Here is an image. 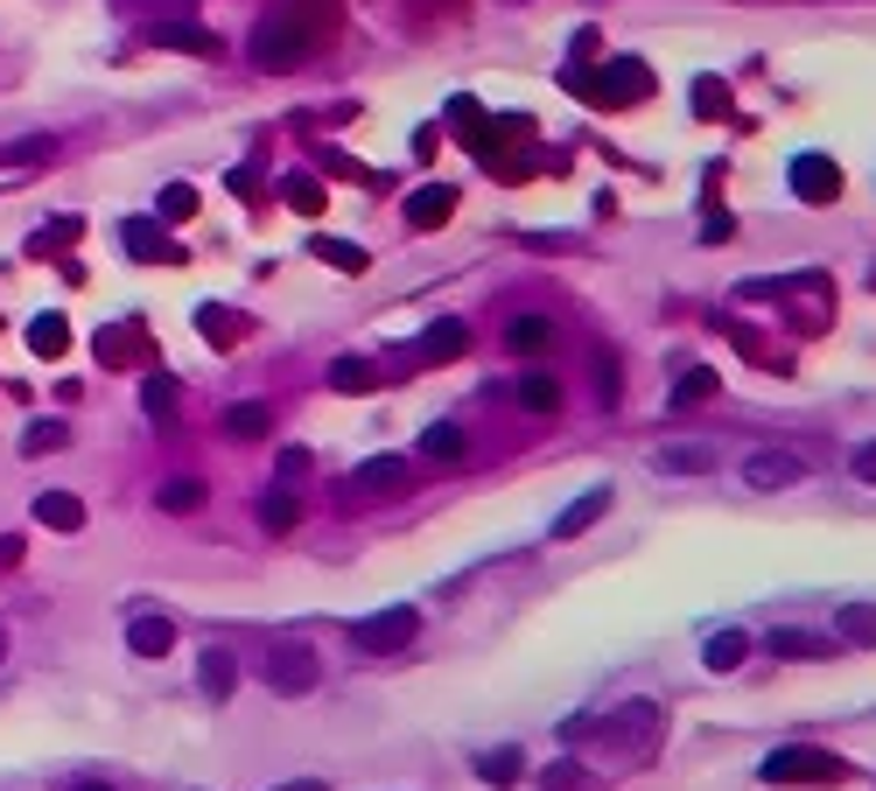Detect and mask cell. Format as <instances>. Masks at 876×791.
<instances>
[{
	"label": "cell",
	"instance_id": "1",
	"mask_svg": "<svg viewBox=\"0 0 876 791\" xmlns=\"http://www.w3.org/2000/svg\"><path fill=\"white\" fill-rule=\"evenodd\" d=\"M330 29V0H288L253 29V64L260 70H295L316 50V35Z\"/></svg>",
	"mask_w": 876,
	"mask_h": 791
},
{
	"label": "cell",
	"instance_id": "2",
	"mask_svg": "<svg viewBox=\"0 0 876 791\" xmlns=\"http://www.w3.org/2000/svg\"><path fill=\"white\" fill-rule=\"evenodd\" d=\"M757 778H765V784H842V778H848V763L834 757V749L792 743V749H771Z\"/></svg>",
	"mask_w": 876,
	"mask_h": 791
},
{
	"label": "cell",
	"instance_id": "3",
	"mask_svg": "<svg viewBox=\"0 0 876 791\" xmlns=\"http://www.w3.org/2000/svg\"><path fill=\"white\" fill-rule=\"evenodd\" d=\"M576 85H589V77H576ZM589 91H596L603 106H638V99H653V70H645L638 56H611Z\"/></svg>",
	"mask_w": 876,
	"mask_h": 791
},
{
	"label": "cell",
	"instance_id": "4",
	"mask_svg": "<svg viewBox=\"0 0 876 791\" xmlns=\"http://www.w3.org/2000/svg\"><path fill=\"white\" fill-rule=\"evenodd\" d=\"M414 630H421L414 609H379V616H358L351 624V645L358 651H399V645H414Z\"/></svg>",
	"mask_w": 876,
	"mask_h": 791
},
{
	"label": "cell",
	"instance_id": "5",
	"mask_svg": "<svg viewBox=\"0 0 876 791\" xmlns=\"http://www.w3.org/2000/svg\"><path fill=\"white\" fill-rule=\"evenodd\" d=\"M274 693H309L316 686V651L309 645H281V651H266V672H260Z\"/></svg>",
	"mask_w": 876,
	"mask_h": 791
},
{
	"label": "cell",
	"instance_id": "6",
	"mask_svg": "<svg viewBox=\"0 0 876 791\" xmlns=\"http://www.w3.org/2000/svg\"><path fill=\"white\" fill-rule=\"evenodd\" d=\"M792 197L799 204H834L842 197V168H834L828 154H799L792 162Z\"/></svg>",
	"mask_w": 876,
	"mask_h": 791
},
{
	"label": "cell",
	"instance_id": "7",
	"mask_svg": "<svg viewBox=\"0 0 876 791\" xmlns=\"http://www.w3.org/2000/svg\"><path fill=\"white\" fill-rule=\"evenodd\" d=\"M603 512H611V484H596V491H582L576 497V505H568L561 518H555V526H547V539H582L589 526H596V518Z\"/></svg>",
	"mask_w": 876,
	"mask_h": 791
},
{
	"label": "cell",
	"instance_id": "8",
	"mask_svg": "<svg viewBox=\"0 0 876 791\" xmlns=\"http://www.w3.org/2000/svg\"><path fill=\"white\" fill-rule=\"evenodd\" d=\"M463 351H470V330H463L456 316L428 322V330H421V343H414V358H421V364H449V358H463Z\"/></svg>",
	"mask_w": 876,
	"mask_h": 791
},
{
	"label": "cell",
	"instance_id": "9",
	"mask_svg": "<svg viewBox=\"0 0 876 791\" xmlns=\"http://www.w3.org/2000/svg\"><path fill=\"white\" fill-rule=\"evenodd\" d=\"M127 645L141 651V659H162V651L176 645V624H168L162 609H141V616H133V624H127Z\"/></svg>",
	"mask_w": 876,
	"mask_h": 791
},
{
	"label": "cell",
	"instance_id": "10",
	"mask_svg": "<svg viewBox=\"0 0 876 791\" xmlns=\"http://www.w3.org/2000/svg\"><path fill=\"white\" fill-rule=\"evenodd\" d=\"M29 512H35V526H56V532H85V505L70 491H43V497H29Z\"/></svg>",
	"mask_w": 876,
	"mask_h": 791
},
{
	"label": "cell",
	"instance_id": "11",
	"mask_svg": "<svg viewBox=\"0 0 876 791\" xmlns=\"http://www.w3.org/2000/svg\"><path fill=\"white\" fill-rule=\"evenodd\" d=\"M442 218H456V189L449 183H428V189H414V197H407V224L435 231Z\"/></svg>",
	"mask_w": 876,
	"mask_h": 791
},
{
	"label": "cell",
	"instance_id": "12",
	"mask_svg": "<svg viewBox=\"0 0 876 791\" xmlns=\"http://www.w3.org/2000/svg\"><path fill=\"white\" fill-rule=\"evenodd\" d=\"M765 651H771V659H828V651H834V638H821V630H771V638H765Z\"/></svg>",
	"mask_w": 876,
	"mask_h": 791
},
{
	"label": "cell",
	"instance_id": "13",
	"mask_svg": "<svg viewBox=\"0 0 876 791\" xmlns=\"http://www.w3.org/2000/svg\"><path fill=\"white\" fill-rule=\"evenodd\" d=\"M505 343H512V351H519V358H547V351H555V343H561V330H555V322H547V316H519V322H512V330H505Z\"/></svg>",
	"mask_w": 876,
	"mask_h": 791
},
{
	"label": "cell",
	"instance_id": "14",
	"mask_svg": "<svg viewBox=\"0 0 876 791\" xmlns=\"http://www.w3.org/2000/svg\"><path fill=\"white\" fill-rule=\"evenodd\" d=\"M379 491H407V462L379 455V462H365V470L351 476V497H379Z\"/></svg>",
	"mask_w": 876,
	"mask_h": 791
},
{
	"label": "cell",
	"instance_id": "15",
	"mask_svg": "<svg viewBox=\"0 0 876 791\" xmlns=\"http://www.w3.org/2000/svg\"><path fill=\"white\" fill-rule=\"evenodd\" d=\"M155 50H183V56H218V35H211V29H189V22H162V29H155Z\"/></svg>",
	"mask_w": 876,
	"mask_h": 791
},
{
	"label": "cell",
	"instance_id": "16",
	"mask_svg": "<svg viewBox=\"0 0 876 791\" xmlns=\"http://www.w3.org/2000/svg\"><path fill=\"white\" fill-rule=\"evenodd\" d=\"M744 476H751V491H786V484H799V462L792 455H751Z\"/></svg>",
	"mask_w": 876,
	"mask_h": 791
},
{
	"label": "cell",
	"instance_id": "17",
	"mask_svg": "<svg viewBox=\"0 0 876 791\" xmlns=\"http://www.w3.org/2000/svg\"><path fill=\"white\" fill-rule=\"evenodd\" d=\"M225 435H239V441H266V435H274V414H266L260 399H239V407H225Z\"/></svg>",
	"mask_w": 876,
	"mask_h": 791
},
{
	"label": "cell",
	"instance_id": "18",
	"mask_svg": "<svg viewBox=\"0 0 876 791\" xmlns=\"http://www.w3.org/2000/svg\"><path fill=\"white\" fill-rule=\"evenodd\" d=\"M701 659H709V672H736L751 659V638H744V630H715V638L701 645Z\"/></svg>",
	"mask_w": 876,
	"mask_h": 791
},
{
	"label": "cell",
	"instance_id": "19",
	"mask_svg": "<svg viewBox=\"0 0 876 791\" xmlns=\"http://www.w3.org/2000/svg\"><path fill=\"white\" fill-rule=\"evenodd\" d=\"M478 778H484V784H519V778H526V757H519L512 743H505V749H484V757H478Z\"/></svg>",
	"mask_w": 876,
	"mask_h": 791
},
{
	"label": "cell",
	"instance_id": "20",
	"mask_svg": "<svg viewBox=\"0 0 876 791\" xmlns=\"http://www.w3.org/2000/svg\"><path fill=\"white\" fill-rule=\"evenodd\" d=\"M519 407H526V414H561V385H555V372L519 378Z\"/></svg>",
	"mask_w": 876,
	"mask_h": 791
},
{
	"label": "cell",
	"instance_id": "21",
	"mask_svg": "<svg viewBox=\"0 0 876 791\" xmlns=\"http://www.w3.org/2000/svg\"><path fill=\"white\" fill-rule=\"evenodd\" d=\"M295 518H302V505H295V491H288V484L260 497V526H266V532H295Z\"/></svg>",
	"mask_w": 876,
	"mask_h": 791
},
{
	"label": "cell",
	"instance_id": "22",
	"mask_svg": "<svg viewBox=\"0 0 876 791\" xmlns=\"http://www.w3.org/2000/svg\"><path fill=\"white\" fill-rule=\"evenodd\" d=\"M232 651H204L197 659V680H204V693H211V701H225V693H232Z\"/></svg>",
	"mask_w": 876,
	"mask_h": 791
},
{
	"label": "cell",
	"instance_id": "23",
	"mask_svg": "<svg viewBox=\"0 0 876 791\" xmlns=\"http://www.w3.org/2000/svg\"><path fill=\"white\" fill-rule=\"evenodd\" d=\"M330 385H337V393H372V385H379V364H365V358H337V364H330Z\"/></svg>",
	"mask_w": 876,
	"mask_h": 791
},
{
	"label": "cell",
	"instance_id": "24",
	"mask_svg": "<svg viewBox=\"0 0 876 791\" xmlns=\"http://www.w3.org/2000/svg\"><path fill=\"white\" fill-rule=\"evenodd\" d=\"M155 505L183 518V512H197V505H204V484H197V476H168V484L155 491Z\"/></svg>",
	"mask_w": 876,
	"mask_h": 791
},
{
	"label": "cell",
	"instance_id": "25",
	"mask_svg": "<svg viewBox=\"0 0 876 791\" xmlns=\"http://www.w3.org/2000/svg\"><path fill=\"white\" fill-rule=\"evenodd\" d=\"M421 455L442 462V470H449V462H463V428H449V420H442V428H428L421 435Z\"/></svg>",
	"mask_w": 876,
	"mask_h": 791
},
{
	"label": "cell",
	"instance_id": "26",
	"mask_svg": "<svg viewBox=\"0 0 876 791\" xmlns=\"http://www.w3.org/2000/svg\"><path fill=\"white\" fill-rule=\"evenodd\" d=\"M722 393V378L709 372V364H694V372H680V393H674V407H701V399H715Z\"/></svg>",
	"mask_w": 876,
	"mask_h": 791
},
{
	"label": "cell",
	"instance_id": "27",
	"mask_svg": "<svg viewBox=\"0 0 876 791\" xmlns=\"http://www.w3.org/2000/svg\"><path fill=\"white\" fill-rule=\"evenodd\" d=\"M653 462H659L666 476H701V470H715V455H709V449H659Z\"/></svg>",
	"mask_w": 876,
	"mask_h": 791
},
{
	"label": "cell",
	"instance_id": "28",
	"mask_svg": "<svg viewBox=\"0 0 876 791\" xmlns=\"http://www.w3.org/2000/svg\"><path fill=\"white\" fill-rule=\"evenodd\" d=\"M29 343H35V351H43V358H64V343H70L64 316H35V322H29Z\"/></svg>",
	"mask_w": 876,
	"mask_h": 791
},
{
	"label": "cell",
	"instance_id": "29",
	"mask_svg": "<svg viewBox=\"0 0 876 791\" xmlns=\"http://www.w3.org/2000/svg\"><path fill=\"white\" fill-rule=\"evenodd\" d=\"M64 441H70V428H64V420H35V428L22 435V455H56Z\"/></svg>",
	"mask_w": 876,
	"mask_h": 791
},
{
	"label": "cell",
	"instance_id": "30",
	"mask_svg": "<svg viewBox=\"0 0 876 791\" xmlns=\"http://www.w3.org/2000/svg\"><path fill=\"white\" fill-rule=\"evenodd\" d=\"M694 112L701 120H722V112H730V85H722V77H694Z\"/></svg>",
	"mask_w": 876,
	"mask_h": 791
},
{
	"label": "cell",
	"instance_id": "31",
	"mask_svg": "<svg viewBox=\"0 0 876 791\" xmlns=\"http://www.w3.org/2000/svg\"><path fill=\"white\" fill-rule=\"evenodd\" d=\"M50 154H56L50 133H29V141H14L8 154H0V168H29V162H50Z\"/></svg>",
	"mask_w": 876,
	"mask_h": 791
},
{
	"label": "cell",
	"instance_id": "32",
	"mask_svg": "<svg viewBox=\"0 0 876 791\" xmlns=\"http://www.w3.org/2000/svg\"><path fill=\"white\" fill-rule=\"evenodd\" d=\"M582 784H589V770H582L576 757H561V763L540 770V791H582Z\"/></svg>",
	"mask_w": 876,
	"mask_h": 791
},
{
	"label": "cell",
	"instance_id": "33",
	"mask_svg": "<svg viewBox=\"0 0 876 791\" xmlns=\"http://www.w3.org/2000/svg\"><path fill=\"white\" fill-rule=\"evenodd\" d=\"M316 260L344 266V274H365V253H358V245H344V239H322V231H316Z\"/></svg>",
	"mask_w": 876,
	"mask_h": 791
},
{
	"label": "cell",
	"instance_id": "34",
	"mask_svg": "<svg viewBox=\"0 0 876 791\" xmlns=\"http://www.w3.org/2000/svg\"><path fill=\"white\" fill-rule=\"evenodd\" d=\"M842 638H848V645H876V609H869V603L842 609Z\"/></svg>",
	"mask_w": 876,
	"mask_h": 791
},
{
	"label": "cell",
	"instance_id": "35",
	"mask_svg": "<svg viewBox=\"0 0 876 791\" xmlns=\"http://www.w3.org/2000/svg\"><path fill=\"white\" fill-rule=\"evenodd\" d=\"M141 407H147V414H155V420H168V414H176V385H168V378H147V393H141Z\"/></svg>",
	"mask_w": 876,
	"mask_h": 791
},
{
	"label": "cell",
	"instance_id": "36",
	"mask_svg": "<svg viewBox=\"0 0 876 791\" xmlns=\"http://www.w3.org/2000/svg\"><path fill=\"white\" fill-rule=\"evenodd\" d=\"M309 470H316V455H309V449H281V484H302Z\"/></svg>",
	"mask_w": 876,
	"mask_h": 791
},
{
	"label": "cell",
	"instance_id": "37",
	"mask_svg": "<svg viewBox=\"0 0 876 791\" xmlns=\"http://www.w3.org/2000/svg\"><path fill=\"white\" fill-rule=\"evenodd\" d=\"M189 210H197V189H189V183L162 189V218H189Z\"/></svg>",
	"mask_w": 876,
	"mask_h": 791
},
{
	"label": "cell",
	"instance_id": "38",
	"mask_svg": "<svg viewBox=\"0 0 876 791\" xmlns=\"http://www.w3.org/2000/svg\"><path fill=\"white\" fill-rule=\"evenodd\" d=\"M288 204H295V210H322V189H316L309 176H295V183H288Z\"/></svg>",
	"mask_w": 876,
	"mask_h": 791
},
{
	"label": "cell",
	"instance_id": "39",
	"mask_svg": "<svg viewBox=\"0 0 876 791\" xmlns=\"http://www.w3.org/2000/svg\"><path fill=\"white\" fill-rule=\"evenodd\" d=\"M596 385H603V407H617V358H596Z\"/></svg>",
	"mask_w": 876,
	"mask_h": 791
},
{
	"label": "cell",
	"instance_id": "40",
	"mask_svg": "<svg viewBox=\"0 0 876 791\" xmlns=\"http://www.w3.org/2000/svg\"><path fill=\"white\" fill-rule=\"evenodd\" d=\"M22 561V532H0V568H14Z\"/></svg>",
	"mask_w": 876,
	"mask_h": 791
},
{
	"label": "cell",
	"instance_id": "41",
	"mask_svg": "<svg viewBox=\"0 0 876 791\" xmlns=\"http://www.w3.org/2000/svg\"><path fill=\"white\" fill-rule=\"evenodd\" d=\"M855 476H863V484H876V441H869L863 455H855Z\"/></svg>",
	"mask_w": 876,
	"mask_h": 791
},
{
	"label": "cell",
	"instance_id": "42",
	"mask_svg": "<svg viewBox=\"0 0 876 791\" xmlns=\"http://www.w3.org/2000/svg\"><path fill=\"white\" fill-rule=\"evenodd\" d=\"M274 791H322V778H288V784H274Z\"/></svg>",
	"mask_w": 876,
	"mask_h": 791
},
{
	"label": "cell",
	"instance_id": "43",
	"mask_svg": "<svg viewBox=\"0 0 876 791\" xmlns=\"http://www.w3.org/2000/svg\"><path fill=\"white\" fill-rule=\"evenodd\" d=\"M78 791H106V784H78Z\"/></svg>",
	"mask_w": 876,
	"mask_h": 791
},
{
	"label": "cell",
	"instance_id": "44",
	"mask_svg": "<svg viewBox=\"0 0 876 791\" xmlns=\"http://www.w3.org/2000/svg\"><path fill=\"white\" fill-rule=\"evenodd\" d=\"M0 645H8V638H0Z\"/></svg>",
	"mask_w": 876,
	"mask_h": 791
}]
</instances>
